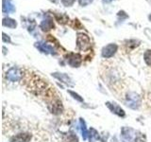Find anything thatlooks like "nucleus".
Instances as JSON below:
<instances>
[{
  "label": "nucleus",
  "mask_w": 151,
  "mask_h": 142,
  "mask_svg": "<svg viewBox=\"0 0 151 142\" xmlns=\"http://www.w3.org/2000/svg\"><path fill=\"white\" fill-rule=\"evenodd\" d=\"M126 103L129 108L136 110L141 106V98L138 94L134 92L127 93L126 97Z\"/></svg>",
  "instance_id": "nucleus-1"
},
{
  "label": "nucleus",
  "mask_w": 151,
  "mask_h": 142,
  "mask_svg": "<svg viewBox=\"0 0 151 142\" xmlns=\"http://www.w3.org/2000/svg\"><path fill=\"white\" fill-rule=\"evenodd\" d=\"M77 46L78 47V49L85 51L90 49L91 46V40L87 34L85 33H78L77 37Z\"/></svg>",
  "instance_id": "nucleus-2"
},
{
  "label": "nucleus",
  "mask_w": 151,
  "mask_h": 142,
  "mask_svg": "<svg viewBox=\"0 0 151 142\" xmlns=\"http://www.w3.org/2000/svg\"><path fill=\"white\" fill-rule=\"evenodd\" d=\"M65 60L71 67H79L82 62V58H81V56H80V54L74 53V52L66 54Z\"/></svg>",
  "instance_id": "nucleus-3"
},
{
  "label": "nucleus",
  "mask_w": 151,
  "mask_h": 142,
  "mask_svg": "<svg viewBox=\"0 0 151 142\" xmlns=\"http://www.w3.org/2000/svg\"><path fill=\"white\" fill-rule=\"evenodd\" d=\"M6 77L9 80H11L12 83H15V82H19V80L22 79L23 74H22V71L19 68L12 67L7 71Z\"/></svg>",
  "instance_id": "nucleus-4"
},
{
  "label": "nucleus",
  "mask_w": 151,
  "mask_h": 142,
  "mask_svg": "<svg viewBox=\"0 0 151 142\" xmlns=\"http://www.w3.org/2000/svg\"><path fill=\"white\" fill-rule=\"evenodd\" d=\"M118 49V46L116 44H109L102 49L101 55L103 58H111L116 53Z\"/></svg>",
  "instance_id": "nucleus-5"
},
{
  "label": "nucleus",
  "mask_w": 151,
  "mask_h": 142,
  "mask_svg": "<svg viewBox=\"0 0 151 142\" xmlns=\"http://www.w3.org/2000/svg\"><path fill=\"white\" fill-rule=\"evenodd\" d=\"M35 46L39 49L42 53L45 54H51V55H56L57 52L55 50V49L52 46L46 44L45 42H37L35 44Z\"/></svg>",
  "instance_id": "nucleus-6"
},
{
  "label": "nucleus",
  "mask_w": 151,
  "mask_h": 142,
  "mask_svg": "<svg viewBox=\"0 0 151 142\" xmlns=\"http://www.w3.org/2000/svg\"><path fill=\"white\" fill-rule=\"evenodd\" d=\"M106 106L110 109V111L111 112V113H113V114H115L116 116H118V117H124L125 116H126V113H125V111L123 110V109L118 105L117 103H115V102H110V101H108V102H106Z\"/></svg>",
  "instance_id": "nucleus-7"
},
{
  "label": "nucleus",
  "mask_w": 151,
  "mask_h": 142,
  "mask_svg": "<svg viewBox=\"0 0 151 142\" xmlns=\"http://www.w3.org/2000/svg\"><path fill=\"white\" fill-rule=\"evenodd\" d=\"M31 139V135L28 133H20L9 138V142H29Z\"/></svg>",
  "instance_id": "nucleus-8"
},
{
  "label": "nucleus",
  "mask_w": 151,
  "mask_h": 142,
  "mask_svg": "<svg viewBox=\"0 0 151 142\" xmlns=\"http://www.w3.org/2000/svg\"><path fill=\"white\" fill-rule=\"evenodd\" d=\"M134 130L129 127H123L121 130V137L125 142H130L133 137Z\"/></svg>",
  "instance_id": "nucleus-9"
},
{
  "label": "nucleus",
  "mask_w": 151,
  "mask_h": 142,
  "mask_svg": "<svg viewBox=\"0 0 151 142\" xmlns=\"http://www.w3.org/2000/svg\"><path fill=\"white\" fill-rule=\"evenodd\" d=\"M52 76L54 78L58 79L59 80H60L61 83H63L67 85H74V83L72 79H71L67 74L65 73H58V72H55V73H52Z\"/></svg>",
  "instance_id": "nucleus-10"
},
{
  "label": "nucleus",
  "mask_w": 151,
  "mask_h": 142,
  "mask_svg": "<svg viewBox=\"0 0 151 142\" xmlns=\"http://www.w3.org/2000/svg\"><path fill=\"white\" fill-rule=\"evenodd\" d=\"M54 21L53 19H52L51 17H47L45 19H44L41 24H40V28H42V31H49L51 30H53L54 28Z\"/></svg>",
  "instance_id": "nucleus-11"
},
{
  "label": "nucleus",
  "mask_w": 151,
  "mask_h": 142,
  "mask_svg": "<svg viewBox=\"0 0 151 142\" xmlns=\"http://www.w3.org/2000/svg\"><path fill=\"white\" fill-rule=\"evenodd\" d=\"M3 12L5 13H11L15 12V7L11 0H3V6H2Z\"/></svg>",
  "instance_id": "nucleus-12"
},
{
  "label": "nucleus",
  "mask_w": 151,
  "mask_h": 142,
  "mask_svg": "<svg viewBox=\"0 0 151 142\" xmlns=\"http://www.w3.org/2000/svg\"><path fill=\"white\" fill-rule=\"evenodd\" d=\"M2 24L4 27H8L9 28H15L17 27V22L14 20V19H12L9 17H6L3 19Z\"/></svg>",
  "instance_id": "nucleus-13"
},
{
  "label": "nucleus",
  "mask_w": 151,
  "mask_h": 142,
  "mask_svg": "<svg viewBox=\"0 0 151 142\" xmlns=\"http://www.w3.org/2000/svg\"><path fill=\"white\" fill-rule=\"evenodd\" d=\"M79 124H80V129H81V133H82V137H83L84 140H86L88 138L89 132L87 131L86 123H85L83 118H80V120H79Z\"/></svg>",
  "instance_id": "nucleus-14"
},
{
  "label": "nucleus",
  "mask_w": 151,
  "mask_h": 142,
  "mask_svg": "<svg viewBox=\"0 0 151 142\" xmlns=\"http://www.w3.org/2000/svg\"><path fill=\"white\" fill-rule=\"evenodd\" d=\"M88 137H89L90 142H93V141L99 139V134H98V132L96 129L91 128V129L89 130V135H88Z\"/></svg>",
  "instance_id": "nucleus-15"
},
{
  "label": "nucleus",
  "mask_w": 151,
  "mask_h": 142,
  "mask_svg": "<svg viewBox=\"0 0 151 142\" xmlns=\"http://www.w3.org/2000/svg\"><path fill=\"white\" fill-rule=\"evenodd\" d=\"M55 17H56V20L58 21L60 24H65L67 23L69 20V17L67 15H65L63 13H60V14H55Z\"/></svg>",
  "instance_id": "nucleus-16"
},
{
  "label": "nucleus",
  "mask_w": 151,
  "mask_h": 142,
  "mask_svg": "<svg viewBox=\"0 0 151 142\" xmlns=\"http://www.w3.org/2000/svg\"><path fill=\"white\" fill-rule=\"evenodd\" d=\"M144 60L147 65H151V49H147L144 54Z\"/></svg>",
  "instance_id": "nucleus-17"
},
{
  "label": "nucleus",
  "mask_w": 151,
  "mask_h": 142,
  "mask_svg": "<svg viewBox=\"0 0 151 142\" xmlns=\"http://www.w3.org/2000/svg\"><path fill=\"white\" fill-rule=\"evenodd\" d=\"M68 93L71 95V96H72L73 97V99H77V101H80V102H83V99L81 98V97H80L79 96V95L78 94H77V93H75V92H73V91H70V90H69V91H68Z\"/></svg>",
  "instance_id": "nucleus-18"
},
{
  "label": "nucleus",
  "mask_w": 151,
  "mask_h": 142,
  "mask_svg": "<svg viewBox=\"0 0 151 142\" xmlns=\"http://www.w3.org/2000/svg\"><path fill=\"white\" fill-rule=\"evenodd\" d=\"M135 142H145V137L143 134H135Z\"/></svg>",
  "instance_id": "nucleus-19"
},
{
  "label": "nucleus",
  "mask_w": 151,
  "mask_h": 142,
  "mask_svg": "<svg viewBox=\"0 0 151 142\" xmlns=\"http://www.w3.org/2000/svg\"><path fill=\"white\" fill-rule=\"evenodd\" d=\"M60 1L65 7H71L76 2V0H60Z\"/></svg>",
  "instance_id": "nucleus-20"
},
{
  "label": "nucleus",
  "mask_w": 151,
  "mask_h": 142,
  "mask_svg": "<svg viewBox=\"0 0 151 142\" xmlns=\"http://www.w3.org/2000/svg\"><path fill=\"white\" fill-rule=\"evenodd\" d=\"M68 137H69L68 142H78V136L76 135L75 134H70V135H68Z\"/></svg>",
  "instance_id": "nucleus-21"
},
{
  "label": "nucleus",
  "mask_w": 151,
  "mask_h": 142,
  "mask_svg": "<svg viewBox=\"0 0 151 142\" xmlns=\"http://www.w3.org/2000/svg\"><path fill=\"white\" fill-rule=\"evenodd\" d=\"M78 1L81 6H87V5L91 4L93 2V0H78Z\"/></svg>",
  "instance_id": "nucleus-22"
},
{
  "label": "nucleus",
  "mask_w": 151,
  "mask_h": 142,
  "mask_svg": "<svg viewBox=\"0 0 151 142\" xmlns=\"http://www.w3.org/2000/svg\"><path fill=\"white\" fill-rule=\"evenodd\" d=\"M2 35H3V36H2V40H3V42H5V43H11V42H12V41H11V38H9V36L7 35L6 33H3Z\"/></svg>",
  "instance_id": "nucleus-23"
},
{
  "label": "nucleus",
  "mask_w": 151,
  "mask_h": 142,
  "mask_svg": "<svg viewBox=\"0 0 151 142\" xmlns=\"http://www.w3.org/2000/svg\"><path fill=\"white\" fill-rule=\"evenodd\" d=\"M112 0H103V2L104 3H110V2H111Z\"/></svg>",
  "instance_id": "nucleus-24"
},
{
  "label": "nucleus",
  "mask_w": 151,
  "mask_h": 142,
  "mask_svg": "<svg viewBox=\"0 0 151 142\" xmlns=\"http://www.w3.org/2000/svg\"><path fill=\"white\" fill-rule=\"evenodd\" d=\"M51 1H53V2H57L58 0H51Z\"/></svg>",
  "instance_id": "nucleus-25"
}]
</instances>
